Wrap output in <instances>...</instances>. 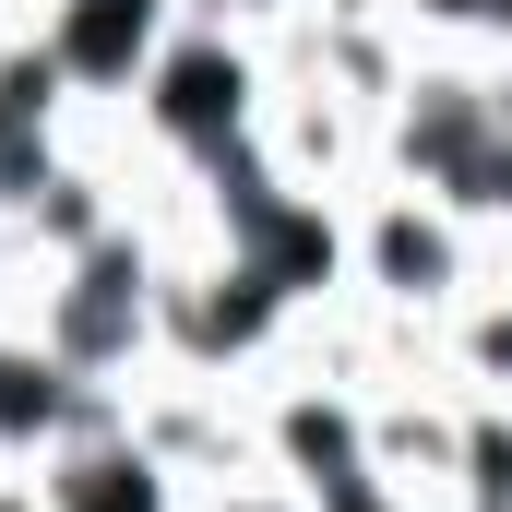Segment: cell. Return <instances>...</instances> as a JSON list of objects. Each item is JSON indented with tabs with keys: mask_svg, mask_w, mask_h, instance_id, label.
<instances>
[{
	"mask_svg": "<svg viewBox=\"0 0 512 512\" xmlns=\"http://www.w3.org/2000/svg\"><path fill=\"white\" fill-rule=\"evenodd\" d=\"M477 262H489V239L453 203L405 191V179H370L346 203V286L370 310H393V322H453L477 298Z\"/></svg>",
	"mask_w": 512,
	"mask_h": 512,
	"instance_id": "1",
	"label": "cell"
},
{
	"mask_svg": "<svg viewBox=\"0 0 512 512\" xmlns=\"http://www.w3.org/2000/svg\"><path fill=\"white\" fill-rule=\"evenodd\" d=\"M0 512H48V489H36V453H0Z\"/></svg>",
	"mask_w": 512,
	"mask_h": 512,
	"instance_id": "8",
	"label": "cell"
},
{
	"mask_svg": "<svg viewBox=\"0 0 512 512\" xmlns=\"http://www.w3.org/2000/svg\"><path fill=\"white\" fill-rule=\"evenodd\" d=\"M179 24H191V0H36V36L84 108H131Z\"/></svg>",
	"mask_w": 512,
	"mask_h": 512,
	"instance_id": "3",
	"label": "cell"
},
{
	"mask_svg": "<svg viewBox=\"0 0 512 512\" xmlns=\"http://www.w3.org/2000/svg\"><path fill=\"white\" fill-rule=\"evenodd\" d=\"M262 96H274V48H262V36L179 24L167 60H155L143 96H131V131H143L167 167H215L227 143H251V131H262Z\"/></svg>",
	"mask_w": 512,
	"mask_h": 512,
	"instance_id": "2",
	"label": "cell"
},
{
	"mask_svg": "<svg viewBox=\"0 0 512 512\" xmlns=\"http://www.w3.org/2000/svg\"><path fill=\"white\" fill-rule=\"evenodd\" d=\"M489 48H501V60H512V12H501V36H489Z\"/></svg>",
	"mask_w": 512,
	"mask_h": 512,
	"instance_id": "9",
	"label": "cell"
},
{
	"mask_svg": "<svg viewBox=\"0 0 512 512\" xmlns=\"http://www.w3.org/2000/svg\"><path fill=\"white\" fill-rule=\"evenodd\" d=\"M36 489H48V512H191V477L131 429L120 405H96L84 429H60L36 453Z\"/></svg>",
	"mask_w": 512,
	"mask_h": 512,
	"instance_id": "4",
	"label": "cell"
},
{
	"mask_svg": "<svg viewBox=\"0 0 512 512\" xmlns=\"http://www.w3.org/2000/svg\"><path fill=\"white\" fill-rule=\"evenodd\" d=\"M501 12H512V0H405L417 36H501Z\"/></svg>",
	"mask_w": 512,
	"mask_h": 512,
	"instance_id": "7",
	"label": "cell"
},
{
	"mask_svg": "<svg viewBox=\"0 0 512 512\" xmlns=\"http://www.w3.org/2000/svg\"><path fill=\"white\" fill-rule=\"evenodd\" d=\"M298 12H310V0H191V24H227V36H262V48H274Z\"/></svg>",
	"mask_w": 512,
	"mask_h": 512,
	"instance_id": "6",
	"label": "cell"
},
{
	"mask_svg": "<svg viewBox=\"0 0 512 512\" xmlns=\"http://www.w3.org/2000/svg\"><path fill=\"white\" fill-rule=\"evenodd\" d=\"M191 512H322V501H310L298 477H274V465H239V477H203Z\"/></svg>",
	"mask_w": 512,
	"mask_h": 512,
	"instance_id": "5",
	"label": "cell"
}]
</instances>
